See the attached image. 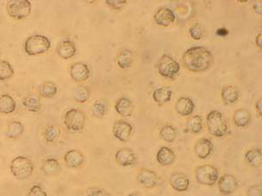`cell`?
Returning a JSON list of instances; mask_svg holds the SVG:
<instances>
[{
  "mask_svg": "<svg viewBox=\"0 0 262 196\" xmlns=\"http://www.w3.org/2000/svg\"><path fill=\"white\" fill-rule=\"evenodd\" d=\"M213 63L214 56L206 47L193 46L183 53V66L192 73H202L208 70Z\"/></svg>",
  "mask_w": 262,
  "mask_h": 196,
  "instance_id": "1",
  "label": "cell"
},
{
  "mask_svg": "<svg viewBox=\"0 0 262 196\" xmlns=\"http://www.w3.org/2000/svg\"><path fill=\"white\" fill-rule=\"evenodd\" d=\"M206 124L209 133L217 138L224 137L228 131V126L220 112H210L206 117Z\"/></svg>",
  "mask_w": 262,
  "mask_h": 196,
  "instance_id": "2",
  "label": "cell"
},
{
  "mask_svg": "<svg viewBox=\"0 0 262 196\" xmlns=\"http://www.w3.org/2000/svg\"><path fill=\"white\" fill-rule=\"evenodd\" d=\"M51 48V41L44 35H32L25 42V52L30 56L41 55Z\"/></svg>",
  "mask_w": 262,
  "mask_h": 196,
  "instance_id": "3",
  "label": "cell"
},
{
  "mask_svg": "<svg viewBox=\"0 0 262 196\" xmlns=\"http://www.w3.org/2000/svg\"><path fill=\"white\" fill-rule=\"evenodd\" d=\"M11 174L19 180H25L30 177L34 170V165L29 158L18 156L11 160L10 165Z\"/></svg>",
  "mask_w": 262,
  "mask_h": 196,
  "instance_id": "4",
  "label": "cell"
},
{
  "mask_svg": "<svg viewBox=\"0 0 262 196\" xmlns=\"http://www.w3.org/2000/svg\"><path fill=\"white\" fill-rule=\"evenodd\" d=\"M6 11L12 19L21 20L30 15L32 4L28 0H11L6 4Z\"/></svg>",
  "mask_w": 262,
  "mask_h": 196,
  "instance_id": "5",
  "label": "cell"
},
{
  "mask_svg": "<svg viewBox=\"0 0 262 196\" xmlns=\"http://www.w3.org/2000/svg\"><path fill=\"white\" fill-rule=\"evenodd\" d=\"M86 123V115L83 111L72 108L67 111L64 116V125L69 131L79 132L82 131Z\"/></svg>",
  "mask_w": 262,
  "mask_h": 196,
  "instance_id": "6",
  "label": "cell"
},
{
  "mask_svg": "<svg viewBox=\"0 0 262 196\" xmlns=\"http://www.w3.org/2000/svg\"><path fill=\"white\" fill-rule=\"evenodd\" d=\"M157 71L164 78H174L179 73L180 65L173 57L164 54L157 64Z\"/></svg>",
  "mask_w": 262,
  "mask_h": 196,
  "instance_id": "7",
  "label": "cell"
},
{
  "mask_svg": "<svg viewBox=\"0 0 262 196\" xmlns=\"http://www.w3.org/2000/svg\"><path fill=\"white\" fill-rule=\"evenodd\" d=\"M195 178L201 185L214 186L218 180V171L212 165H202L196 168Z\"/></svg>",
  "mask_w": 262,
  "mask_h": 196,
  "instance_id": "8",
  "label": "cell"
},
{
  "mask_svg": "<svg viewBox=\"0 0 262 196\" xmlns=\"http://www.w3.org/2000/svg\"><path fill=\"white\" fill-rule=\"evenodd\" d=\"M217 182L219 192L224 196L232 195L239 188V181L232 174H224Z\"/></svg>",
  "mask_w": 262,
  "mask_h": 196,
  "instance_id": "9",
  "label": "cell"
},
{
  "mask_svg": "<svg viewBox=\"0 0 262 196\" xmlns=\"http://www.w3.org/2000/svg\"><path fill=\"white\" fill-rule=\"evenodd\" d=\"M113 134L115 138L122 142H127L131 137L133 126L125 120H118L113 126Z\"/></svg>",
  "mask_w": 262,
  "mask_h": 196,
  "instance_id": "10",
  "label": "cell"
},
{
  "mask_svg": "<svg viewBox=\"0 0 262 196\" xmlns=\"http://www.w3.org/2000/svg\"><path fill=\"white\" fill-rule=\"evenodd\" d=\"M176 20V15L173 10L169 8L162 7L158 9L154 15V21L160 26H170Z\"/></svg>",
  "mask_w": 262,
  "mask_h": 196,
  "instance_id": "11",
  "label": "cell"
},
{
  "mask_svg": "<svg viewBox=\"0 0 262 196\" xmlns=\"http://www.w3.org/2000/svg\"><path fill=\"white\" fill-rule=\"evenodd\" d=\"M90 71L87 65L83 62H76L70 67V76L77 83L86 81L89 78Z\"/></svg>",
  "mask_w": 262,
  "mask_h": 196,
  "instance_id": "12",
  "label": "cell"
},
{
  "mask_svg": "<svg viewBox=\"0 0 262 196\" xmlns=\"http://www.w3.org/2000/svg\"><path fill=\"white\" fill-rule=\"evenodd\" d=\"M136 181L145 189H152L158 183V176L154 171L142 168L136 176Z\"/></svg>",
  "mask_w": 262,
  "mask_h": 196,
  "instance_id": "13",
  "label": "cell"
},
{
  "mask_svg": "<svg viewBox=\"0 0 262 196\" xmlns=\"http://www.w3.org/2000/svg\"><path fill=\"white\" fill-rule=\"evenodd\" d=\"M213 150H214V143L206 138L200 139L197 141V143L194 146L195 154L199 159H205L208 158L213 152Z\"/></svg>",
  "mask_w": 262,
  "mask_h": 196,
  "instance_id": "14",
  "label": "cell"
},
{
  "mask_svg": "<svg viewBox=\"0 0 262 196\" xmlns=\"http://www.w3.org/2000/svg\"><path fill=\"white\" fill-rule=\"evenodd\" d=\"M116 162L123 167H130L135 164L136 161L135 153L131 149L124 148L118 150L116 154Z\"/></svg>",
  "mask_w": 262,
  "mask_h": 196,
  "instance_id": "15",
  "label": "cell"
},
{
  "mask_svg": "<svg viewBox=\"0 0 262 196\" xmlns=\"http://www.w3.org/2000/svg\"><path fill=\"white\" fill-rule=\"evenodd\" d=\"M84 156L83 153L76 149H72L65 154L64 161L67 167L70 168H78L82 167L84 163Z\"/></svg>",
  "mask_w": 262,
  "mask_h": 196,
  "instance_id": "16",
  "label": "cell"
},
{
  "mask_svg": "<svg viewBox=\"0 0 262 196\" xmlns=\"http://www.w3.org/2000/svg\"><path fill=\"white\" fill-rule=\"evenodd\" d=\"M170 184L176 192H185L190 186V180L185 174L175 173L170 177Z\"/></svg>",
  "mask_w": 262,
  "mask_h": 196,
  "instance_id": "17",
  "label": "cell"
},
{
  "mask_svg": "<svg viewBox=\"0 0 262 196\" xmlns=\"http://www.w3.org/2000/svg\"><path fill=\"white\" fill-rule=\"evenodd\" d=\"M115 109L118 115L126 118L133 115L134 104L131 101V99H129L127 97H122L116 100Z\"/></svg>",
  "mask_w": 262,
  "mask_h": 196,
  "instance_id": "18",
  "label": "cell"
},
{
  "mask_svg": "<svg viewBox=\"0 0 262 196\" xmlns=\"http://www.w3.org/2000/svg\"><path fill=\"white\" fill-rule=\"evenodd\" d=\"M176 111L178 115L186 117L191 115L195 109V104L193 100L189 97H181L179 98L175 105Z\"/></svg>",
  "mask_w": 262,
  "mask_h": 196,
  "instance_id": "19",
  "label": "cell"
},
{
  "mask_svg": "<svg viewBox=\"0 0 262 196\" xmlns=\"http://www.w3.org/2000/svg\"><path fill=\"white\" fill-rule=\"evenodd\" d=\"M157 161L163 167L173 165L176 160V155L173 150L167 147H162L157 154Z\"/></svg>",
  "mask_w": 262,
  "mask_h": 196,
  "instance_id": "20",
  "label": "cell"
},
{
  "mask_svg": "<svg viewBox=\"0 0 262 196\" xmlns=\"http://www.w3.org/2000/svg\"><path fill=\"white\" fill-rule=\"evenodd\" d=\"M76 46L73 41L63 40L58 44L57 53L59 57L63 59H69L73 58L76 53Z\"/></svg>",
  "mask_w": 262,
  "mask_h": 196,
  "instance_id": "21",
  "label": "cell"
},
{
  "mask_svg": "<svg viewBox=\"0 0 262 196\" xmlns=\"http://www.w3.org/2000/svg\"><path fill=\"white\" fill-rule=\"evenodd\" d=\"M134 61H135L134 52L131 50H128V49L121 51L118 53L117 59H116L117 66L123 70H127L129 68H131L133 66Z\"/></svg>",
  "mask_w": 262,
  "mask_h": 196,
  "instance_id": "22",
  "label": "cell"
},
{
  "mask_svg": "<svg viewBox=\"0 0 262 196\" xmlns=\"http://www.w3.org/2000/svg\"><path fill=\"white\" fill-rule=\"evenodd\" d=\"M251 120L252 115L250 112L245 108L237 109L233 114V122L236 126L240 128L247 127L251 123Z\"/></svg>",
  "mask_w": 262,
  "mask_h": 196,
  "instance_id": "23",
  "label": "cell"
},
{
  "mask_svg": "<svg viewBox=\"0 0 262 196\" xmlns=\"http://www.w3.org/2000/svg\"><path fill=\"white\" fill-rule=\"evenodd\" d=\"M221 98L225 105H232L239 100L240 90L235 85H226L221 92Z\"/></svg>",
  "mask_w": 262,
  "mask_h": 196,
  "instance_id": "24",
  "label": "cell"
},
{
  "mask_svg": "<svg viewBox=\"0 0 262 196\" xmlns=\"http://www.w3.org/2000/svg\"><path fill=\"white\" fill-rule=\"evenodd\" d=\"M16 102L14 99L9 94H2L0 96V114L11 115L16 110Z\"/></svg>",
  "mask_w": 262,
  "mask_h": 196,
  "instance_id": "25",
  "label": "cell"
},
{
  "mask_svg": "<svg viewBox=\"0 0 262 196\" xmlns=\"http://www.w3.org/2000/svg\"><path fill=\"white\" fill-rule=\"evenodd\" d=\"M42 170L47 176H56L60 174V163L53 158L45 159L42 163Z\"/></svg>",
  "mask_w": 262,
  "mask_h": 196,
  "instance_id": "26",
  "label": "cell"
},
{
  "mask_svg": "<svg viewBox=\"0 0 262 196\" xmlns=\"http://www.w3.org/2000/svg\"><path fill=\"white\" fill-rule=\"evenodd\" d=\"M172 96H173V91L168 86H162L156 89L152 93L154 101L160 105L169 102L172 100Z\"/></svg>",
  "mask_w": 262,
  "mask_h": 196,
  "instance_id": "27",
  "label": "cell"
},
{
  "mask_svg": "<svg viewBox=\"0 0 262 196\" xmlns=\"http://www.w3.org/2000/svg\"><path fill=\"white\" fill-rule=\"evenodd\" d=\"M245 159L253 167H259L262 164V152L260 148H252L245 154Z\"/></svg>",
  "mask_w": 262,
  "mask_h": 196,
  "instance_id": "28",
  "label": "cell"
},
{
  "mask_svg": "<svg viewBox=\"0 0 262 196\" xmlns=\"http://www.w3.org/2000/svg\"><path fill=\"white\" fill-rule=\"evenodd\" d=\"M23 106L32 113H38L42 109V101L37 95H29L23 100Z\"/></svg>",
  "mask_w": 262,
  "mask_h": 196,
  "instance_id": "29",
  "label": "cell"
},
{
  "mask_svg": "<svg viewBox=\"0 0 262 196\" xmlns=\"http://www.w3.org/2000/svg\"><path fill=\"white\" fill-rule=\"evenodd\" d=\"M90 95L89 89L84 85H77L73 90V98L78 103H85L89 100Z\"/></svg>",
  "mask_w": 262,
  "mask_h": 196,
  "instance_id": "30",
  "label": "cell"
},
{
  "mask_svg": "<svg viewBox=\"0 0 262 196\" xmlns=\"http://www.w3.org/2000/svg\"><path fill=\"white\" fill-rule=\"evenodd\" d=\"M24 125L19 121H12L9 124L6 130V136L11 140L20 137L24 133Z\"/></svg>",
  "mask_w": 262,
  "mask_h": 196,
  "instance_id": "31",
  "label": "cell"
},
{
  "mask_svg": "<svg viewBox=\"0 0 262 196\" xmlns=\"http://www.w3.org/2000/svg\"><path fill=\"white\" fill-rule=\"evenodd\" d=\"M60 128L58 126L55 125H50V126H46L45 129L44 130V133L43 136L46 142L48 143H55L60 136Z\"/></svg>",
  "mask_w": 262,
  "mask_h": 196,
  "instance_id": "32",
  "label": "cell"
},
{
  "mask_svg": "<svg viewBox=\"0 0 262 196\" xmlns=\"http://www.w3.org/2000/svg\"><path fill=\"white\" fill-rule=\"evenodd\" d=\"M186 126L191 133H199L203 130V118L200 115H194L188 118Z\"/></svg>",
  "mask_w": 262,
  "mask_h": 196,
  "instance_id": "33",
  "label": "cell"
},
{
  "mask_svg": "<svg viewBox=\"0 0 262 196\" xmlns=\"http://www.w3.org/2000/svg\"><path fill=\"white\" fill-rule=\"evenodd\" d=\"M39 93H40V95L43 98L51 99L56 95L58 93V88L54 83L46 81L41 85V87L39 89Z\"/></svg>",
  "mask_w": 262,
  "mask_h": 196,
  "instance_id": "34",
  "label": "cell"
},
{
  "mask_svg": "<svg viewBox=\"0 0 262 196\" xmlns=\"http://www.w3.org/2000/svg\"><path fill=\"white\" fill-rule=\"evenodd\" d=\"M159 137L165 142L172 143L176 140V130L174 126L171 125H165L161 127L159 131Z\"/></svg>",
  "mask_w": 262,
  "mask_h": 196,
  "instance_id": "35",
  "label": "cell"
},
{
  "mask_svg": "<svg viewBox=\"0 0 262 196\" xmlns=\"http://www.w3.org/2000/svg\"><path fill=\"white\" fill-rule=\"evenodd\" d=\"M13 74L14 70L11 64L5 60H0V80H7L13 76Z\"/></svg>",
  "mask_w": 262,
  "mask_h": 196,
  "instance_id": "36",
  "label": "cell"
},
{
  "mask_svg": "<svg viewBox=\"0 0 262 196\" xmlns=\"http://www.w3.org/2000/svg\"><path fill=\"white\" fill-rule=\"evenodd\" d=\"M107 112H108V105L104 100H99L94 102L92 108V113L95 117L102 118L107 115Z\"/></svg>",
  "mask_w": 262,
  "mask_h": 196,
  "instance_id": "37",
  "label": "cell"
},
{
  "mask_svg": "<svg viewBox=\"0 0 262 196\" xmlns=\"http://www.w3.org/2000/svg\"><path fill=\"white\" fill-rule=\"evenodd\" d=\"M189 34L195 40H200L203 38V29L199 26H191L189 29Z\"/></svg>",
  "mask_w": 262,
  "mask_h": 196,
  "instance_id": "38",
  "label": "cell"
},
{
  "mask_svg": "<svg viewBox=\"0 0 262 196\" xmlns=\"http://www.w3.org/2000/svg\"><path fill=\"white\" fill-rule=\"evenodd\" d=\"M105 3L114 10H120L127 4L126 0H106Z\"/></svg>",
  "mask_w": 262,
  "mask_h": 196,
  "instance_id": "39",
  "label": "cell"
},
{
  "mask_svg": "<svg viewBox=\"0 0 262 196\" xmlns=\"http://www.w3.org/2000/svg\"><path fill=\"white\" fill-rule=\"evenodd\" d=\"M27 196H47V193L40 185H34L31 188Z\"/></svg>",
  "mask_w": 262,
  "mask_h": 196,
  "instance_id": "40",
  "label": "cell"
},
{
  "mask_svg": "<svg viewBox=\"0 0 262 196\" xmlns=\"http://www.w3.org/2000/svg\"><path fill=\"white\" fill-rule=\"evenodd\" d=\"M247 196H262V188L261 185H253L247 189Z\"/></svg>",
  "mask_w": 262,
  "mask_h": 196,
  "instance_id": "41",
  "label": "cell"
},
{
  "mask_svg": "<svg viewBox=\"0 0 262 196\" xmlns=\"http://www.w3.org/2000/svg\"><path fill=\"white\" fill-rule=\"evenodd\" d=\"M103 193H104L103 189L92 188L87 190V196H102Z\"/></svg>",
  "mask_w": 262,
  "mask_h": 196,
  "instance_id": "42",
  "label": "cell"
},
{
  "mask_svg": "<svg viewBox=\"0 0 262 196\" xmlns=\"http://www.w3.org/2000/svg\"><path fill=\"white\" fill-rule=\"evenodd\" d=\"M254 11H255L256 14L261 15L262 14V1H257L255 2L254 4Z\"/></svg>",
  "mask_w": 262,
  "mask_h": 196,
  "instance_id": "43",
  "label": "cell"
},
{
  "mask_svg": "<svg viewBox=\"0 0 262 196\" xmlns=\"http://www.w3.org/2000/svg\"><path fill=\"white\" fill-rule=\"evenodd\" d=\"M216 34H217V35H218L219 37H225V36H227L229 34L228 30L225 29V28H219V29L218 30L217 32H216Z\"/></svg>",
  "mask_w": 262,
  "mask_h": 196,
  "instance_id": "44",
  "label": "cell"
},
{
  "mask_svg": "<svg viewBox=\"0 0 262 196\" xmlns=\"http://www.w3.org/2000/svg\"><path fill=\"white\" fill-rule=\"evenodd\" d=\"M262 98H261V99H259L258 101L256 102V110H257V112H258V114L259 115H260V117H262Z\"/></svg>",
  "mask_w": 262,
  "mask_h": 196,
  "instance_id": "45",
  "label": "cell"
},
{
  "mask_svg": "<svg viewBox=\"0 0 262 196\" xmlns=\"http://www.w3.org/2000/svg\"><path fill=\"white\" fill-rule=\"evenodd\" d=\"M255 42H256V45L257 47L260 49L262 48V34H260L257 35L256 37V39H255Z\"/></svg>",
  "mask_w": 262,
  "mask_h": 196,
  "instance_id": "46",
  "label": "cell"
},
{
  "mask_svg": "<svg viewBox=\"0 0 262 196\" xmlns=\"http://www.w3.org/2000/svg\"><path fill=\"white\" fill-rule=\"evenodd\" d=\"M102 196H112L111 195H109V193L105 192L103 193V195H102Z\"/></svg>",
  "mask_w": 262,
  "mask_h": 196,
  "instance_id": "47",
  "label": "cell"
},
{
  "mask_svg": "<svg viewBox=\"0 0 262 196\" xmlns=\"http://www.w3.org/2000/svg\"><path fill=\"white\" fill-rule=\"evenodd\" d=\"M128 196H139L137 195H135V194H132V195H129Z\"/></svg>",
  "mask_w": 262,
  "mask_h": 196,
  "instance_id": "48",
  "label": "cell"
}]
</instances>
